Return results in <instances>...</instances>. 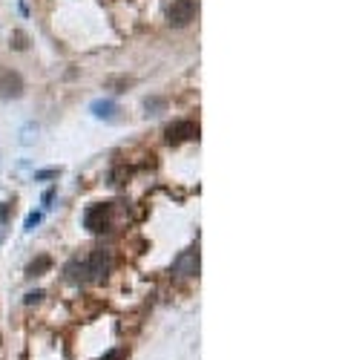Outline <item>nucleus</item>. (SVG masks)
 <instances>
[{
  "mask_svg": "<svg viewBox=\"0 0 345 360\" xmlns=\"http://www.w3.org/2000/svg\"><path fill=\"white\" fill-rule=\"evenodd\" d=\"M109 266H113V259L104 248H95V251L81 262V280L84 283H104L107 274H109Z\"/></svg>",
  "mask_w": 345,
  "mask_h": 360,
  "instance_id": "f257e3e1",
  "label": "nucleus"
},
{
  "mask_svg": "<svg viewBox=\"0 0 345 360\" xmlns=\"http://www.w3.org/2000/svg\"><path fill=\"white\" fill-rule=\"evenodd\" d=\"M196 15H199V0H173V6L167 12V21H170V26H176V29H184V26H190L196 21Z\"/></svg>",
  "mask_w": 345,
  "mask_h": 360,
  "instance_id": "f03ea898",
  "label": "nucleus"
},
{
  "mask_svg": "<svg viewBox=\"0 0 345 360\" xmlns=\"http://www.w3.org/2000/svg\"><path fill=\"white\" fill-rule=\"evenodd\" d=\"M109 214H113V205H107V202L87 207V214H84V228L92 231V233L109 231Z\"/></svg>",
  "mask_w": 345,
  "mask_h": 360,
  "instance_id": "7ed1b4c3",
  "label": "nucleus"
},
{
  "mask_svg": "<svg viewBox=\"0 0 345 360\" xmlns=\"http://www.w3.org/2000/svg\"><path fill=\"white\" fill-rule=\"evenodd\" d=\"M164 138H167V144H182V142H190V138H199V124L190 118L176 121L164 130Z\"/></svg>",
  "mask_w": 345,
  "mask_h": 360,
  "instance_id": "20e7f679",
  "label": "nucleus"
},
{
  "mask_svg": "<svg viewBox=\"0 0 345 360\" xmlns=\"http://www.w3.org/2000/svg\"><path fill=\"white\" fill-rule=\"evenodd\" d=\"M23 95V78L12 69H0V99H20Z\"/></svg>",
  "mask_w": 345,
  "mask_h": 360,
  "instance_id": "39448f33",
  "label": "nucleus"
},
{
  "mask_svg": "<svg viewBox=\"0 0 345 360\" xmlns=\"http://www.w3.org/2000/svg\"><path fill=\"white\" fill-rule=\"evenodd\" d=\"M173 268H176V274H182V277L199 274V251H196V248H190V251L178 254L176 262H173Z\"/></svg>",
  "mask_w": 345,
  "mask_h": 360,
  "instance_id": "423d86ee",
  "label": "nucleus"
},
{
  "mask_svg": "<svg viewBox=\"0 0 345 360\" xmlns=\"http://www.w3.org/2000/svg\"><path fill=\"white\" fill-rule=\"evenodd\" d=\"M89 110H92V113L98 116V118H113V116H115V104H113V101H92Z\"/></svg>",
  "mask_w": 345,
  "mask_h": 360,
  "instance_id": "0eeeda50",
  "label": "nucleus"
},
{
  "mask_svg": "<svg viewBox=\"0 0 345 360\" xmlns=\"http://www.w3.org/2000/svg\"><path fill=\"white\" fill-rule=\"evenodd\" d=\"M49 268H52V259H49V257H38L32 266L26 268V274H29V277H40L44 271H49Z\"/></svg>",
  "mask_w": 345,
  "mask_h": 360,
  "instance_id": "6e6552de",
  "label": "nucleus"
},
{
  "mask_svg": "<svg viewBox=\"0 0 345 360\" xmlns=\"http://www.w3.org/2000/svg\"><path fill=\"white\" fill-rule=\"evenodd\" d=\"M38 222H40V214H29V216H26V231H32Z\"/></svg>",
  "mask_w": 345,
  "mask_h": 360,
  "instance_id": "1a4fd4ad",
  "label": "nucleus"
},
{
  "mask_svg": "<svg viewBox=\"0 0 345 360\" xmlns=\"http://www.w3.org/2000/svg\"><path fill=\"white\" fill-rule=\"evenodd\" d=\"M101 360H127V355H124L121 349H113V352H109L107 357H101Z\"/></svg>",
  "mask_w": 345,
  "mask_h": 360,
  "instance_id": "9d476101",
  "label": "nucleus"
},
{
  "mask_svg": "<svg viewBox=\"0 0 345 360\" xmlns=\"http://www.w3.org/2000/svg\"><path fill=\"white\" fill-rule=\"evenodd\" d=\"M144 107H147V110H158V107H164V101H161V99H147Z\"/></svg>",
  "mask_w": 345,
  "mask_h": 360,
  "instance_id": "9b49d317",
  "label": "nucleus"
},
{
  "mask_svg": "<svg viewBox=\"0 0 345 360\" xmlns=\"http://www.w3.org/2000/svg\"><path fill=\"white\" fill-rule=\"evenodd\" d=\"M9 219V205H0V222H6Z\"/></svg>",
  "mask_w": 345,
  "mask_h": 360,
  "instance_id": "f8f14e48",
  "label": "nucleus"
},
{
  "mask_svg": "<svg viewBox=\"0 0 345 360\" xmlns=\"http://www.w3.org/2000/svg\"><path fill=\"white\" fill-rule=\"evenodd\" d=\"M40 297H44V292H35V294H26V303H38Z\"/></svg>",
  "mask_w": 345,
  "mask_h": 360,
  "instance_id": "ddd939ff",
  "label": "nucleus"
},
{
  "mask_svg": "<svg viewBox=\"0 0 345 360\" xmlns=\"http://www.w3.org/2000/svg\"><path fill=\"white\" fill-rule=\"evenodd\" d=\"M15 47H18V49H23V47H26V44H23V35H20V32H15Z\"/></svg>",
  "mask_w": 345,
  "mask_h": 360,
  "instance_id": "4468645a",
  "label": "nucleus"
},
{
  "mask_svg": "<svg viewBox=\"0 0 345 360\" xmlns=\"http://www.w3.org/2000/svg\"><path fill=\"white\" fill-rule=\"evenodd\" d=\"M49 176H58V170H44V173H38V179H49Z\"/></svg>",
  "mask_w": 345,
  "mask_h": 360,
  "instance_id": "2eb2a0df",
  "label": "nucleus"
}]
</instances>
